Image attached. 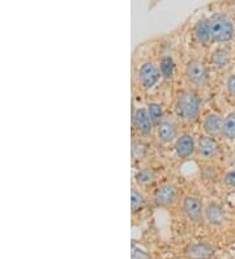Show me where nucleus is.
Here are the masks:
<instances>
[{"label": "nucleus", "instance_id": "obj_10", "mask_svg": "<svg viewBox=\"0 0 235 259\" xmlns=\"http://www.w3.org/2000/svg\"><path fill=\"white\" fill-rule=\"evenodd\" d=\"M176 155L180 158H187L195 152V140L191 135H183L176 140Z\"/></svg>", "mask_w": 235, "mask_h": 259}, {"label": "nucleus", "instance_id": "obj_7", "mask_svg": "<svg viewBox=\"0 0 235 259\" xmlns=\"http://www.w3.org/2000/svg\"><path fill=\"white\" fill-rule=\"evenodd\" d=\"M133 126L143 135H151L152 130H153V122H152L147 109L140 108L133 111Z\"/></svg>", "mask_w": 235, "mask_h": 259}, {"label": "nucleus", "instance_id": "obj_3", "mask_svg": "<svg viewBox=\"0 0 235 259\" xmlns=\"http://www.w3.org/2000/svg\"><path fill=\"white\" fill-rule=\"evenodd\" d=\"M185 75H187V79L195 84V85H203L205 84L208 79V71L207 67L204 66L203 62H199V60H192L187 64V68H185Z\"/></svg>", "mask_w": 235, "mask_h": 259}, {"label": "nucleus", "instance_id": "obj_13", "mask_svg": "<svg viewBox=\"0 0 235 259\" xmlns=\"http://www.w3.org/2000/svg\"><path fill=\"white\" fill-rule=\"evenodd\" d=\"M176 135L175 124L172 120H162L158 126V139L162 143H170Z\"/></svg>", "mask_w": 235, "mask_h": 259}, {"label": "nucleus", "instance_id": "obj_4", "mask_svg": "<svg viewBox=\"0 0 235 259\" xmlns=\"http://www.w3.org/2000/svg\"><path fill=\"white\" fill-rule=\"evenodd\" d=\"M183 209H184L187 218L195 223H200L201 219L204 218L203 205H201L200 200L195 196H185L183 200Z\"/></svg>", "mask_w": 235, "mask_h": 259}, {"label": "nucleus", "instance_id": "obj_9", "mask_svg": "<svg viewBox=\"0 0 235 259\" xmlns=\"http://www.w3.org/2000/svg\"><path fill=\"white\" fill-rule=\"evenodd\" d=\"M176 199V189L174 185L166 184L156 190L154 193V202L158 205L172 204Z\"/></svg>", "mask_w": 235, "mask_h": 259}, {"label": "nucleus", "instance_id": "obj_11", "mask_svg": "<svg viewBox=\"0 0 235 259\" xmlns=\"http://www.w3.org/2000/svg\"><path fill=\"white\" fill-rule=\"evenodd\" d=\"M218 151L216 140L212 136H201L199 140V153L204 158H212Z\"/></svg>", "mask_w": 235, "mask_h": 259}, {"label": "nucleus", "instance_id": "obj_20", "mask_svg": "<svg viewBox=\"0 0 235 259\" xmlns=\"http://www.w3.org/2000/svg\"><path fill=\"white\" fill-rule=\"evenodd\" d=\"M145 203V199L144 196L141 195L140 193H138L137 190H132L131 191V207H132V211L136 212L138 211V209L143 208V205H144Z\"/></svg>", "mask_w": 235, "mask_h": 259}, {"label": "nucleus", "instance_id": "obj_2", "mask_svg": "<svg viewBox=\"0 0 235 259\" xmlns=\"http://www.w3.org/2000/svg\"><path fill=\"white\" fill-rule=\"evenodd\" d=\"M199 109H200V100L198 95L192 91L183 92L179 96L175 104L176 115L185 120H191L198 117Z\"/></svg>", "mask_w": 235, "mask_h": 259}, {"label": "nucleus", "instance_id": "obj_5", "mask_svg": "<svg viewBox=\"0 0 235 259\" xmlns=\"http://www.w3.org/2000/svg\"><path fill=\"white\" fill-rule=\"evenodd\" d=\"M214 247L207 242L192 243L185 250L187 259H210L214 255Z\"/></svg>", "mask_w": 235, "mask_h": 259}, {"label": "nucleus", "instance_id": "obj_19", "mask_svg": "<svg viewBox=\"0 0 235 259\" xmlns=\"http://www.w3.org/2000/svg\"><path fill=\"white\" fill-rule=\"evenodd\" d=\"M148 113H149V117H151L153 124H158L160 126L163 114L162 106L158 104H149V106H148Z\"/></svg>", "mask_w": 235, "mask_h": 259}, {"label": "nucleus", "instance_id": "obj_6", "mask_svg": "<svg viewBox=\"0 0 235 259\" xmlns=\"http://www.w3.org/2000/svg\"><path fill=\"white\" fill-rule=\"evenodd\" d=\"M160 79V71L157 70V67L152 63H144L138 70V80L141 85L144 88L149 89L156 84Z\"/></svg>", "mask_w": 235, "mask_h": 259}, {"label": "nucleus", "instance_id": "obj_23", "mask_svg": "<svg viewBox=\"0 0 235 259\" xmlns=\"http://www.w3.org/2000/svg\"><path fill=\"white\" fill-rule=\"evenodd\" d=\"M226 85H227L230 95L235 98V75L230 76L229 79H227V82H226Z\"/></svg>", "mask_w": 235, "mask_h": 259}, {"label": "nucleus", "instance_id": "obj_1", "mask_svg": "<svg viewBox=\"0 0 235 259\" xmlns=\"http://www.w3.org/2000/svg\"><path fill=\"white\" fill-rule=\"evenodd\" d=\"M209 29L210 38L219 44L230 41L234 35V25H232L231 20L222 13H217L210 17Z\"/></svg>", "mask_w": 235, "mask_h": 259}, {"label": "nucleus", "instance_id": "obj_8", "mask_svg": "<svg viewBox=\"0 0 235 259\" xmlns=\"http://www.w3.org/2000/svg\"><path fill=\"white\" fill-rule=\"evenodd\" d=\"M204 218L210 225L219 227V225L225 224L226 222L225 209L217 203H209L204 209Z\"/></svg>", "mask_w": 235, "mask_h": 259}, {"label": "nucleus", "instance_id": "obj_18", "mask_svg": "<svg viewBox=\"0 0 235 259\" xmlns=\"http://www.w3.org/2000/svg\"><path fill=\"white\" fill-rule=\"evenodd\" d=\"M174 60L170 57H163L161 59L160 68H161V75H163L166 79H171L172 73H174Z\"/></svg>", "mask_w": 235, "mask_h": 259}, {"label": "nucleus", "instance_id": "obj_21", "mask_svg": "<svg viewBox=\"0 0 235 259\" xmlns=\"http://www.w3.org/2000/svg\"><path fill=\"white\" fill-rule=\"evenodd\" d=\"M131 259H151V256L148 255V253H145L144 250L138 249L136 246H132Z\"/></svg>", "mask_w": 235, "mask_h": 259}, {"label": "nucleus", "instance_id": "obj_22", "mask_svg": "<svg viewBox=\"0 0 235 259\" xmlns=\"http://www.w3.org/2000/svg\"><path fill=\"white\" fill-rule=\"evenodd\" d=\"M223 182H225L226 186L234 187L235 189V169H232V170L226 173L225 178H223Z\"/></svg>", "mask_w": 235, "mask_h": 259}, {"label": "nucleus", "instance_id": "obj_16", "mask_svg": "<svg viewBox=\"0 0 235 259\" xmlns=\"http://www.w3.org/2000/svg\"><path fill=\"white\" fill-rule=\"evenodd\" d=\"M222 135L227 139H235V113H230L223 119Z\"/></svg>", "mask_w": 235, "mask_h": 259}, {"label": "nucleus", "instance_id": "obj_14", "mask_svg": "<svg viewBox=\"0 0 235 259\" xmlns=\"http://www.w3.org/2000/svg\"><path fill=\"white\" fill-rule=\"evenodd\" d=\"M195 35L198 38L200 44H207L210 39V29H209V20L201 19L196 22L195 25Z\"/></svg>", "mask_w": 235, "mask_h": 259}, {"label": "nucleus", "instance_id": "obj_17", "mask_svg": "<svg viewBox=\"0 0 235 259\" xmlns=\"http://www.w3.org/2000/svg\"><path fill=\"white\" fill-rule=\"evenodd\" d=\"M154 180H156V173L149 167L141 169L136 173V181L140 185H151L152 182H154Z\"/></svg>", "mask_w": 235, "mask_h": 259}, {"label": "nucleus", "instance_id": "obj_15", "mask_svg": "<svg viewBox=\"0 0 235 259\" xmlns=\"http://www.w3.org/2000/svg\"><path fill=\"white\" fill-rule=\"evenodd\" d=\"M212 62L217 68H225L230 63V53L226 49H218L212 55Z\"/></svg>", "mask_w": 235, "mask_h": 259}, {"label": "nucleus", "instance_id": "obj_12", "mask_svg": "<svg viewBox=\"0 0 235 259\" xmlns=\"http://www.w3.org/2000/svg\"><path fill=\"white\" fill-rule=\"evenodd\" d=\"M222 119L217 114H208L205 119H204V131L209 136L218 135L219 133H222Z\"/></svg>", "mask_w": 235, "mask_h": 259}]
</instances>
